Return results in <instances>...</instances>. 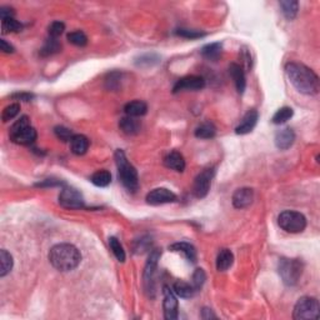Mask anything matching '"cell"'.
Returning <instances> with one entry per match:
<instances>
[{
	"mask_svg": "<svg viewBox=\"0 0 320 320\" xmlns=\"http://www.w3.org/2000/svg\"><path fill=\"white\" fill-rule=\"evenodd\" d=\"M285 73L290 83L299 93L305 95H317L320 89L319 76L310 68L302 63H288L285 65Z\"/></svg>",
	"mask_w": 320,
	"mask_h": 320,
	"instance_id": "6da1fadb",
	"label": "cell"
},
{
	"mask_svg": "<svg viewBox=\"0 0 320 320\" xmlns=\"http://www.w3.org/2000/svg\"><path fill=\"white\" fill-rule=\"evenodd\" d=\"M49 262L59 272H70L78 268L81 262V254L73 244H56L49 252Z\"/></svg>",
	"mask_w": 320,
	"mask_h": 320,
	"instance_id": "7a4b0ae2",
	"label": "cell"
},
{
	"mask_svg": "<svg viewBox=\"0 0 320 320\" xmlns=\"http://www.w3.org/2000/svg\"><path fill=\"white\" fill-rule=\"evenodd\" d=\"M114 158H115L116 168H118L119 180L129 193H135L139 189L138 173H136L135 168L128 162L125 154L120 149L115 151Z\"/></svg>",
	"mask_w": 320,
	"mask_h": 320,
	"instance_id": "3957f363",
	"label": "cell"
},
{
	"mask_svg": "<svg viewBox=\"0 0 320 320\" xmlns=\"http://www.w3.org/2000/svg\"><path fill=\"white\" fill-rule=\"evenodd\" d=\"M9 135L13 143L20 144V145H30L36 140L38 134H36L35 129L31 126L30 119L26 115H23L11 125Z\"/></svg>",
	"mask_w": 320,
	"mask_h": 320,
	"instance_id": "277c9868",
	"label": "cell"
},
{
	"mask_svg": "<svg viewBox=\"0 0 320 320\" xmlns=\"http://www.w3.org/2000/svg\"><path fill=\"white\" fill-rule=\"evenodd\" d=\"M320 315V305L317 298L303 297L297 302L293 312L295 320H317Z\"/></svg>",
	"mask_w": 320,
	"mask_h": 320,
	"instance_id": "5b68a950",
	"label": "cell"
},
{
	"mask_svg": "<svg viewBox=\"0 0 320 320\" xmlns=\"http://www.w3.org/2000/svg\"><path fill=\"white\" fill-rule=\"evenodd\" d=\"M278 224L287 233L298 234V233L304 232L307 228V219L302 213L294 212V210H285V212L280 213L278 217Z\"/></svg>",
	"mask_w": 320,
	"mask_h": 320,
	"instance_id": "8992f818",
	"label": "cell"
},
{
	"mask_svg": "<svg viewBox=\"0 0 320 320\" xmlns=\"http://www.w3.org/2000/svg\"><path fill=\"white\" fill-rule=\"evenodd\" d=\"M279 274L285 285L297 284L303 274V263L299 259H282L279 262Z\"/></svg>",
	"mask_w": 320,
	"mask_h": 320,
	"instance_id": "52a82bcc",
	"label": "cell"
},
{
	"mask_svg": "<svg viewBox=\"0 0 320 320\" xmlns=\"http://www.w3.org/2000/svg\"><path fill=\"white\" fill-rule=\"evenodd\" d=\"M59 204L65 209H83L85 202L80 193L74 188H64L59 194Z\"/></svg>",
	"mask_w": 320,
	"mask_h": 320,
	"instance_id": "ba28073f",
	"label": "cell"
},
{
	"mask_svg": "<svg viewBox=\"0 0 320 320\" xmlns=\"http://www.w3.org/2000/svg\"><path fill=\"white\" fill-rule=\"evenodd\" d=\"M213 177H214V169L208 168L203 170L198 177L195 178L194 185H193V193L197 198H205L210 190Z\"/></svg>",
	"mask_w": 320,
	"mask_h": 320,
	"instance_id": "9c48e42d",
	"label": "cell"
},
{
	"mask_svg": "<svg viewBox=\"0 0 320 320\" xmlns=\"http://www.w3.org/2000/svg\"><path fill=\"white\" fill-rule=\"evenodd\" d=\"M164 317L167 320H175L179 315V304H178L177 294L169 287H164Z\"/></svg>",
	"mask_w": 320,
	"mask_h": 320,
	"instance_id": "30bf717a",
	"label": "cell"
},
{
	"mask_svg": "<svg viewBox=\"0 0 320 320\" xmlns=\"http://www.w3.org/2000/svg\"><path fill=\"white\" fill-rule=\"evenodd\" d=\"M177 202V195L167 188H158L146 195V203L150 205H162Z\"/></svg>",
	"mask_w": 320,
	"mask_h": 320,
	"instance_id": "8fae6325",
	"label": "cell"
},
{
	"mask_svg": "<svg viewBox=\"0 0 320 320\" xmlns=\"http://www.w3.org/2000/svg\"><path fill=\"white\" fill-rule=\"evenodd\" d=\"M160 255H162V250L154 249L151 250L150 255L148 258V262H146L145 270H144V283L146 285V289L148 290H154L153 287V280H154V274H155V269L158 267V260L160 259Z\"/></svg>",
	"mask_w": 320,
	"mask_h": 320,
	"instance_id": "7c38bea8",
	"label": "cell"
},
{
	"mask_svg": "<svg viewBox=\"0 0 320 320\" xmlns=\"http://www.w3.org/2000/svg\"><path fill=\"white\" fill-rule=\"evenodd\" d=\"M204 86H205V80L203 76L188 75V76H184V78L179 79V80L177 81L173 91L177 94L183 90H202Z\"/></svg>",
	"mask_w": 320,
	"mask_h": 320,
	"instance_id": "4fadbf2b",
	"label": "cell"
},
{
	"mask_svg": "<svg viewBox=\"0 0 320 320\" xmlns=\"http://www.w3.org/2000/svg\"><path fill=\"white\" fill-rule=\"evenodd\" d=\"M254 200V192L250 188H240L233 194V205L237 209H245Z\"/></svg>",
	"mask_w": 320,
	"mask_h": 320,
	"instance_id": "5bb4252c",
	"label": "cell"
},
{
	"mask_svg": "<svg viewBox=\"0 0 320 320\" xmlns=\"http://www.w3.org/2000/svg\"><path fill=\"white\" fill-rule=\"evenodd\" d=\"M258 118H259V114H258L257 110H254V109L249 110L245 114L244 118L242 119L239 125L235 128V133L240 134V135H245V134L252 133L253 129L257 125Z\"/></svg>",
	"mask_w": 320,
	"mask_h": 320,
	"instance_id": "9a60e30c",
	"label": "cell"
},
{
	"mask_svg": "<svg viewBox=\"0 0 320 320\" xmlns=\"http://www.w3.org/2000/svg\"><path fill=\"white\" fill-rule=\"evenodd\" d=\"M295 141V133L293 129L284 128L280 129L277 134H275V145L280 150H287L290 146L294 144Z\"/></svg>",
	"mask_w": 320,
	"mask_h": 320,
	"instance_id": "2e32d148",
	"label": "cell"
},
{
	"mask_svg": "<svg viewBox=\"0 0 320 320\" xmlns=\"http://www.w3.org/2000/svg\"><path fill=\"white\" fill-rule=\"evenodd\" d=\"M164 165L169 169L175 170L178 173L184 172L185 169V160L184 156L179 151H170L164 158Z\"/></svg>",
	"mask_w": 320,
	"mask_h": 320,
	"instance_id": "e0dca14e",
	"label": "cell"
},
{
	"mask_svg": "<svg viewBox=\"0 0 320 320\" xmlns=\"http://www.w3.org/2000/svg\"><path fill=\"white\" fill-rule=\"evenodd\" d=\"M229 73H230V76L233 78V80H234L238 93L240 94L244 93L245 86H247V80H245V74L242 66L238 65V64L235 63L230 64Z\"/></svg>",
	"mask_w": 320,
	"mask_h": 320,
	"instance_id": "ac0fdd59",
	"label": "cell"
},
{
	"mask_svg": "<svg viewBox=\"0 0 320 320\" xmlns=\"http://www.w3.org/2000/svg\"><path fill=\"white\" fill-rule=\"evenodd\" d=\"M89 139L81 134H75L70 140V149L75 155H84L88 151Z\"/></svg>",
	"mask_w": 320,
	"mask_h": 320,
	"instance_id": "d6986e66",
	"label": "cell"
},
{
	"mask_svg": "<svg viewBox=\"0 0 320 320\" xmlns=\"http://www.w3.org/2000/svg\"><path fill=\"white\" fill-rule=\"evenodd\" d=\"M124 111H125V114L128 116L138 118V116L145 115L146 111H148V105L141 100H134L124 106Z\"/></svg>",
	"mask_w": 320,
	"mask_h": 320,
	"instance_id": "ffe728a7",
	"label": "cell"
},
{
	"mask_svg": "<svg viewBox=\"0 0 320 320\" xmlns=\"http://www.w3.org/2000/svg\"><path fill=\"white\" fill-rule=\"evenodd\" d=\"M169 249L172 250V252L183 253L189 262L192 263L197 262V252H195V248L193 247L192 244H189V243H185V242L175 243V244L170 245Z\"/></svg>",
	"mask_w": 320,
	"mask_h": 320,
	"instance_id": "44dd1931",
	"label": "cell"
},
{
	"mask_svg": "<svg viewBox=\"0 0 320 320\" xmlns=\"http://www.w3.org/2000/svg\"><path fill=\"white\" fill-rule=\"evenodd\" d=\"M234 262V255L229 249H222L217 257V269L219 272H225L229 269Z\"/></svg>",
	"mask_w": 320,
	"mask_h": 320,
	"instance_id": "7402d4cb",
	"label": "cell"
},
{
	"mask_svg": "<svg viewBox=\"0 0 320 320\" xmlns=\"http://www.w3.org/2000/svg\"><path fill=\"white\" fill-rule=\"evenodd\" d=\"M119 128L126 135H135L140 131V123L131 116H126L119 121Z\"/></svg>",
	"mask_w": 320,
	"mask_h": 320,
	"instance_id": "603a6c76",
	"label": "cell"
},
{
	"mask_svg": "<svg viewBox=\"0 0 320 320\" xmlns=\"http://www.w3.org/2000/svg\"><path fill=\"white\" fill-rule=\"evenodd\" d=\"M223 53V45L222 43H212L205 45L202 49V55L204 56L207 60L210 61H217L218 59L222 56Z\"/></svg>",
	"mask_w": 320,
	"mask_h": 320,
	"instance_id": "cb8c5ba5",
	"label": "cell"
},
{
	"mask_svg": "<svg viewBox=\"0 0 320 320\" xmlns=\"http://www.w3.org/2000/svg\"><path fill=\"white\" fill-rule=\"evenodd\" d=\"M173 290H174V293L178 297L184 298V299H190V298L194 297L195 292H197L193 285L188 284V283L185 282H182V280H178V282L174 283Z\"/></svg>",
	"mask_w": 320,
	"mask_h": 320,
	"instance_id": "d4e9b609",
	"label": "cell"
},
{
	"mask_svg": "<svg viewBox=\"0 0 320 320\" xmlns=\"http://www.w3.org/2000/svg\"><path fill=\"white\" fill-rule=\"evenodd\" d=\"M14 260L10 253L6 252L5 249L0 250V277L4 278L8 275L13 269Z\"/></svg>",
	"mask_w": 320,
	"mask_h": 320,
	"instance_id": "484cf974",
	"label": "cell"
},
{
	"mask_svg": "<svg viewBox=\"0 0 320 320\" xmlns=\"http://www.w3.org/2000/svg\"><path fill=\"white\" fill-rule=\"evenodd\" d=\"M280 8L288 20H294L298 10H299V3L295 0H284V1H280Z\"/></svg>",
	"mask_w": 320,
	"mask_h": 320,
	"instance_id": "4316f807",
	"label": "cell"
},
{
	"mask_svg": "<svg viewBox=\"0 0 320 320\" xmlns=\"http://www.w3.org/2000/svg\"><path fill=\"white\" fill-rule=\"evenodd\" d=\"M217 134V128L214 126V124L209 123H203L195 129V136L199 139H212L214 138Z\"/></svg>",
	"mask_w": 320,
	"mask_h": 320,
	"instance_id": "83f0119b",
	"label": "cell"
},
{
	"mask_svg": "<svg viewBox=\"0 0 320 320\" xmlns=\"http://www.w3.org/2000/svg\"><path fill=\"white\" fill-rule=\"evenodd\" d=\"M90 182L93 183L95 187L105 188L111 183V174L108 170H98V172H95L91 175Z\"/></svg>",
	"mask_w": 320,
	"mask_h": 320,
	"instance_id": "f1b7e54d",
	"label": "cell"
},
{
	"mask_svg": "<svg viewBox=\"0 0 320 320\" xmlns=\"http://www.w3.org/2000/svg\"><path fill=\"white\" fill-rule=\"evenodd\" d=\"M60 49H61V44L59 43L58 39L50 38V36H49V39L45 41L43 48L40 49V55L41 56L53 55V54L59 53Z\"/></svg>",
	"mask_w": 320,
	"mask_h": 320,
	"instance_id": "f546056e",
	"label": "cell"
},
{
	"mask_svg": "<svg viewBox=\"0 0 320 320\" xmlns=\"http://www.w3.org/2000/svg\"><path fill=\"white\" fill-rule=\"evenodd\" d=\"M293 114H294V111H293L292 108H289V106H283V108H280L279 110L274 114V116L272 118V121L274 124H284L292 118Z\"/></svg>",
	"mask_w": 320,
	"mask_h": 320,
	"instance_id": "4dcf8cb0",
	"label": "cell"
},
{
	"mask_svg": "<svg viewBox=\"0 0 320 320\" xmlns=\"http://www.w3.org/2000/svg\"><path fill=\"white\" fill-rule=\"evenodd\" d=\"M109 245H110V249L113 252V254L115 255L116 259L119 260L120 263L125 262V252L123 249V245L120 244L118 239L115 237H110L109 238Z\"/></svg>",
	"mask_w": 320,
	"mask_h": 320,
	"instance_id": "1f68e13d",
	"label": "cell"
},
{
	"mask_svg": "<svg viewBox=\"0 0 320 320\" xmlns=\"http://www.w3.org/2000/svg\"><path fill=\"white\" fill-rule=\"evenodd\" d=\"M21 28H23V25L14 18L3 19L1 20V30H3V34L18 33V31L21 30Z\"/></svg>",
	"mask_w": 320,
	"mask_h": 320,
	"instance_id": "d6a6232c",
	"label": "cell"
},
{
	"mask_svg": "<svg viewBox=\"0 0 320 320\" xmlns=\"http://www.w3.org/2000/svg\"><path fill=\"white\" fill-rule=\"evenodd\" d=\"M68 40L69 43L74 44L76 46H85L86 43H88V36L85 35L84 31L75 30L68 34Z\"/></svg>",
	"mask_w": 320,
	"mask_h": 320,
	"instance_id": "836d02e7",
	"label": "cell"
},
{
	"mask_svg": "<svg viewBox=\"0 0 320 320\" xmlns=\"http://www.w3.org/2000/svg\"><path fill=\"white\" fill-rule=\"evenodd\" d=\"M19 111H20V105H19L18 103L10 104V105H8L6 108H4L3 113H1V120H3L4 123L13 120V119L18 115Z\"/></svg>",
	"mask_w": 320,
	"mask_h": 320,
	"instance_id": "e575fe53",
	"label": "cell"
},
{
	"mask_svg": "<svg viewBox=\"0 0 320 320\" xmlns=\"http://www.w3.org/2000/svg\"><path fill=\"white\" fill-rule=\"evenodd\" d=\"M175 34L179 36H182V38L190 39V40H193V39L203 38V36L207 35V34L203 33V31L193 30V29H178V30L175 31Z\"/></svg>",
	"mask_w": 320,
	"mask_h": 320,
	"instance_id": "d590c367",
	"label": "cell"
},
{
	"mask_svg": "<svg viewBox=\"0 0 320 320\" xmlns=\"http://www.w3.org/2000/svg\"><path fill=\"white\" fill-rule=\"evenodd\" d=\"M205 280H207V274H205L204 269H202V268L195 269L194 274H193V287H194V289L199 290L205 283Z\"/></svg>",
	"mask_w": 320,
	"mask_h": 320,
	"instance_id": "8d00e7d4",
	"label": "cell"
},
{
	"mask_svg": "<svg viewBox=\"0 0 320 320\" xmlns=\"http://www.w3.org/2000/svg\"><path fill=\"white\" fill-rule=\"evenodd\" d=\"M64 30H65V25H64V23H61V21H53L48 28L49 36L55 39H58L59 36L64 33Z\"/></svg>",
	"mask_w": 320,
	"mask_h": 320,
	"instance_id": "74e56055",
	"label": "cell"
},
{
	"mask_svg": "<svg viewBox=\"0 0 320 320\" xmlns=\"http://www.w3.org/2000/svg\"><path fill=\"white\" fill-rule=\"evenodd\" d=\"M54 133L58 136V139H60L61 141H70L71 138L74 136V134L71 133L70 129L65 128V126H55Z\"/></svg>",
	"mask_w": 320,
	"mask_h": 320,
	"instance_id": "f35d334b",
	"label": "cell"
},
{
	"mask_svg": "<svg viewBox=\"0 0 320 320\" xmlns=\"http://www.w3.org/2000/svg\"><path fill=\"white\" fill-rule=\"evenodd\" d=\"M14 14H15V11H14V9L10 8V6H1V8H0V18H1V20H3V19L14 18Z\"/></svg>",
	"mask_w": 320,
	"mask_h": 320,
	"instance_id": "ab89813d",
	"label": "cell"
},
{
	"mask_svg": "<svg viewBox=\"0 0 320 320\" xmlns=\"http://www.w3.org/2000/svg\"><path fill=\"white\" fill-rule=\"evenodd\" d=\"M0 49H1L3 53H6V54L14 53V46L11 45V44H9L5 39H1V40H0Z\"/></svg>",
	"mask_w": 320,
	"mask_h": 320,
	"instance_id": "60d3db41",
	"label": "cell"
},
{
	"mask_svg": "<svg viewBox=\"0 0 320 320\" xmlns=\"http://www.w3.org/2000/svg\"><path fill=\"white\" fill-rule=\"evenodd\" d=\"M11 98L16 99V100L29 101L34 98V95L30 93H18V94H13V95H11Z\"/></svg>",
	"mask_w": 320,
	"mask_h": 320,
	"instance_id": "b9f144b4",
	"label": "cell"
},
{
	"mask_svg": "<svg viewBox=\"0 0 320 320\" xmlns=\"http://www.w3.org/2000/svg\"><path fill=\"white\" fill-rule=\"evenodd\" d=\"M202 318L203 319L208 320V319H215L217 318V315L213 313L212 309H208V308H204V309L202 310Z\"/></svg>",
	"mask_w": 320,
	"mask_h": 320,
	"instance_id": "7bdbcfd3",
	"label": "cell"
},
{
	"mask_svg": "<svg viewBox=\"0 0 320 320\" xmlns=\"http://www.w3.org/2000/svg\"><path fill=\"white\" fill-rule=\"evenodd\" d=\"M59 184H61V182H59V180L46 179V180H44L43 183H39V184H36V187H55V185H59Z\"/></svg>",
	"mask_w": 320,
	"mask_h": 320,
	"instance_id": "ee69618b",
	"label": "cell"
}]
</instances>
